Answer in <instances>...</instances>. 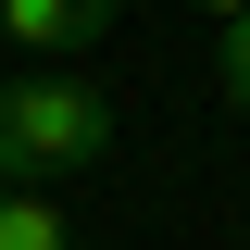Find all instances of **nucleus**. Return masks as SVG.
Returning <instances> with one entry per match:
<instances>
[{"label": "nucleus", "mask_w": 250, "mask_h": 250, "mask_svg": "<svg viewBox=\"0 0 250 250\" xmlns=\"http://www.w3.org/2000/svg\"><path fill=\"white\" fill-rule=\"evenodd\" d=\"M113 150V100L75 75V62H38L0 88V188H62Z\"/></svg>", "instance_id": "nucleus-1"}, {"label": "nucleus", "mask_w": 250, "mask_h": 250, "mask_svg": "<svg viewBox=\"0 0 250 250\" xmlns=\"http://www.w3.org/2000/svg\"><path fill=\"white\" fill-rule=\"evenodd\" d=\"M0 250H75V213L50 188H0Z\"/></svg>", "instance_id": "nucleus-3"}, {"label": "nucleus", "mask_w": 250, "mask_h": 250, "mask_svg": "<svg viewBox=\"0 0 250 250\" xmlns=\"http://www.w3.org/2000/svg\"><path fill=\"white\" fill-rule=\"evenodd\" d=\"M113 13H125V0H0V38H13V50H38V62H75Z\"/></svg>", "instance_id": "nucleus-2"}, {"label": "nucleus", "mask_w": 250, "mask_h": 250, "mask_svg": "<svg viewBox=\"0 0 250 250\" xmlns=\"http://www.w3.org/2000/svg\"><path fill=\"white\" fill-rule=\"evenodd\" d=\"M213 100L250 125V13H238V25H213Z\"/></svg>", "instance_id": "nucleus-4"}, {"label": "nucleus", "mask_w": 250, "mask_h": 250, "mask_svg": "<svg viewBox=\"0 0 250 250\" xmlns=\"http://www.w3.org/2000/svg\"><path fill=\"white\" fill-rule=\"evenodd\" d=\"M188 13H213V25H238V13H250V0H188Z\"/></svg>", "instance_id": "nucleus-5"}]
</instances>
